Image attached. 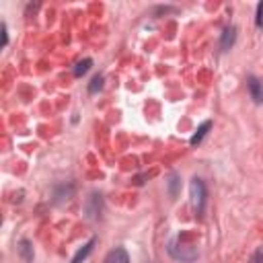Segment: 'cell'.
Masks as SVG:
<instances>
[{"label": "cell", "instance_id": "obj_12", "mask_svg": "<svg viewBox=\"0 0 263 263\" xmlns=\"http://www.w3.org/2000/svg\"><path fill=\"white\" fill-rule=\"evenodd\" d=\"M91 66H93V60H91V58H84V60H80V62L74 66V76H76V78H80L82 74H86V72H89V68H91Z\"/></svg>", "mask_w": 263, "mask_h": 263}, {"label": "cell", "instance_id": "obj_6", "mask_svg": "<svg viewBox=\"0 0 263 263\" xmlns=\"http://www.w3.org/2000/svg\"><path fill=\"white\" fill-rule=\"evenodd\" d=\"M72 195H74V185H72V183H68V185H58L56 191H54V202H56V204H64V202H68Z\"/></svg>", "mask_w": 263, "mask_h": 263}, {"label": "cell", "instance_id": "obj_4", "mask_svg": "<svg viewBox=\"0 0 263 263\" xmlns=\"http://www.w3.org/2000/svg\"><path fill=\"white\" fill-rule=\"evenodd\" d=\"M247 89H249V95H251V99H253V103L261 105V103H263V84L259 82V78L249 76V78H247Z\"/></svg>", "mask_w": 263, "mask_h": 263}, {"label": "cell", "instance_id": "obj_14", "mask_svg": "<svg viewBox=\"0 0 263 263\" xmlns=\"http://www.w3.org/2000/svg\"><path fill=\"white\" fill-rule=\"evenodd\" d=\"M255 21H257V27L263 29V3L257 7V19H255Z\"/></svg>", "mask_w": 263, "mask_h": 263}, {"label": "cell", "instance_id": "obj_5", "mask_svg": "<svg viewBox=\"0 0 263 263\" xmlns=\"http://www.w3.org/2000/svg\"><path fill=\"white\" fill-rule=\"evenodd\" d=\"M235 41H237V27H226L224 29V33H222V37H220V50L222 52H228L230 48L235 46Z\"/></svg>", "mask_w": 263, "mask_h": 263}, {"label": "cell", "instance_id": "obj_9", "mask_svg": "<svg viewBox=\"0 0 263 263\" xmlns=\"http://www.w3.org/2000/svg\"><path fill=\"white\" fill-rule=\"evenodd\" d=\"M95 245H97V239H91V241H89V243H86V245H84V247H82V249H80V251L72 257V261H70V263H82V261H84V259L93 253Z\"/></svg>", "mask_w": 263, "mask_h": 263}, {"label": "cell", "instance_id": "obj_11", "mask_svg": "<svg viewBox=\"0 0 263 263\" xmlns=\"http://www.w3.org/2000/svg\"><path fill=\"white\" fill-rule=\"evenodd\" d=\"M19 255L23 257L25 263H31V261H33V247H31V243H29L27 239H23V241L19 243Z\"/></svg>", "mask_w": 263, "mask_h": 263}, {"label": "cell", "instance_id": "obj_10", "mask_svg": "<svg viewBox=\"0 0 263 263\" xmlns=\"http://www.w3.org/2000/svg\"><path fill=\"white\" fill-rule=\"evenodd\" d=\"M167 187H169V195L175 200V197L179 195V189H181V177H179L177 173H171V175H169V181H167Z\"/></svg>", "mask_w": 263, "mask_h": 263}, {"label": "cell", "instance_id": "obj_3", "mask_svg": "<svg viewBox=\"0 0 263 263\" xmlns=\"http://www.w3.org/2000/svg\"><path fill=\"white\" fill-rule=\"evenodd\" d=\"M105 212V204H103V195L101 193H97L93 191L89 197H86V202H84V214L89 220H99L103 216Z\"/></svg>", "mask_w": 263, "mask_h": 263}, {"label": "cell", "instance_id": "obj_7", "mask_svg": "<svg viewBox=\"0 0 263 263\" xmlns=\"http://www.w3.org/2000/svg\"><path fill=\"white\" fill-rule=\"evenodd\" d=\"M103 263H129V255L123 247H115L113 251H109V255L105 257Z\"/></svg>", "mask_w": 263, "mask_h": 263}, {"label": "cell", "instance_id": "obj_8", "mask_svg": "<svg viewBox=\"0 0 263 263\" xmlns=\"http://www.w3.org/2000/svg\"><path fill=\"white\" fill-rule=\"evenodd\" d=\"M210 129H212V121L208 119V121H204V123H202L200 127L195 129V134L191 136L189 144H191V146H197V144H200V142H202V140H204V138L208 136V132H210Z\"/></svg>", "mask_w": 263, "mask_h": 263}, {"label": "cell", "instance_id": "obj_2", "mask_svg": "<svg viewBox=\"0 0 263 263\" xmlns=\"http://www.w3.org/2000/svg\"><path fill=\"white\" fill-rule=\"evenodd\" d=\"M167 251H169V255H171L173 259H177V261H181V263H191V261L197 259V249H195L193 245H183V243H179L177 239L169 243Z\"/></svg>", "mask_w": 263, "mask_h": 263}, {"label": "cell", "instance_id": "obj_13", "mask_svg": "<svg viewBox=\"0 0 263 263\" xmlns=\"http://www.w3.org/2000/svg\"><path fill=\"white\" fill-rule=\"evenodd\" d=\"M101 89H103V76L97 74V76H93V80H91V84H89V93L95 95L97 91H101Z\"/></svg>", "mask_w": 263, "mask_h": 263}, {"label": "cell", "instance_id": "obj_16", "mask_svg": "<svg viewBox=\"0 0 263 263\" xmlns=\"http://www.w3.org/2000/svg\"><path fill=\"white\" fill-rule=\"evenodd\" d=\"M9 43V33H7V23H3V46Z\"/></svg>", "mask_w": 263, "mask_h": 263}, {"label": "cell", "instance_id": "obj_15", "mask_svg": "<svg viewBox=\"0 0 263 263\" xmlns=\"http://www.w3.org/2000/svg\"><path fill=\"white\" fill-rule=\"evenodd\" d=\"M251 263H263V251H257L255 255H253V261Z\"/></svg>", "mask_w": 263, "mask_h": 263}, {"label": "cell", "instance_id": "obj_1", "mask_svg": "<svg viewBox=\"0 0 263 263\" xmlns=\"http://www.w3.org/2000/svg\"><path fill=\"white\" fill-rule=\"evenodd\" d=\"M189 195H191V206H193V212L197 216L204 214V208H206V197H208V189H206V183L202 179H191V185H189Z\"/></svg>", "mask_w": 263, "mask_h": 263}]
</instances>
